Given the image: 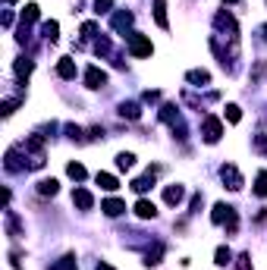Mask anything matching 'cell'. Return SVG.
<instances>
[{"label": "cell", "instance_id": "obj_1", "mask_svg": "<svg viewBox=\"0 0 267 270\" xmlns=\"http://www.w3.org/2000/svg\"><path fill=\"white\" fill-rule=\"evenodd\" d=\"M151 50H154V47H151V41H148L145 35H138V32L129 35V53H132V57H151Z\"/></svg>", "mask_w": 267, "mask_h": 270}, {"label": "cell", "instance_id": "obj_2", "mask_svg": "<svg viewBox=\"0 0 267 270\" xmlns=\"http://www.w3.org/2000/svg\"><path fill=\"white\" fill-rule=\"evenodd\" d=\"M201 135H204V141H207V145H214V141H220V135H223V126H220V120H217V117H204Z\"/></svg>", "mask_w": 267, "mask_h": 270}, {"label": "cell", "instance_id": "obj_3", "mask_svg": "<svg viewBox=\"0 0 267 270\" xmlns=\"http://www.w3.org/2000/svg\"><path fill=\"white\" fill-rule=\"evenodd\" d=\"M220 176H223V182H230L227 189H233V192H239V189H242V176H239V170H236L233 164L220 167Z\"/></svg>", "mask_w": 267, "mask_h": 270}, {"label": "cell", "instance_id": "obj_4", "mask_svg": "<svg viewBox=\"0 0 267 270\" xmlns=\"http://www.w3.org/2000/svg\"><path fill=\"white\" fill-rule=\"evenodd\" d=\"M104 82H107L104 69H97V66H88L85 69V85H88V88H104Z\"/></svg>", "mask_w": 267, "mask_h": 270}, {"label": "cell", "instance_id": "obj_5", "mask_svg": "<svg viewBox=\"0 0 267 270\" xmlns=\"http://www.w3.org/2000/svg\"><path fill=\"white\" fill-rule=\"evenodd\" d=\"M73 204H79L82 210H91V207H94V198H91L88 189H76V192H73Z\"/></svg>", "mask_w": 267, "mask_h": 270}, {"label": "cell", "instance_id": "obj_6", "mask_svg": "<svg viewBox=\"0 0 267 270\" xmlns=\"http://www.w3.org/2000/svg\"><path fill=\"white\" fill-rule=\"evenodd\" d=\"M101 210H104V214H107V217H120V214H123V210H126V204L120 201V198H107V201L101 204Z\"/></svg>", "mask_w": 267, "mask_h": 270}, {"label": "cell", "instance_id": "obj_7", "mask_svg": "<svg viewBox=\"0 0 267 270\" xmlns=\"http://www.w3.org/2000/svg\"><path fill=\"white\" fill-rule=\"evenodd\" d=\"M57 76H60V79H76V60L63 57V60L57 63Z\"/></svg>", "mask_w": 267, "mask_h": 270}, {"label": "cell", "instance_id": "obj_8", "mask_svg": "<svg viewBox=\"0 0 267 270\" xmlns=\"http://www.w3.org/2000/svg\"><path fill=\"white\" fill-rule=\"evenodd\" d=\"M154 173H157V167H154V170H148V176H142V179H135L132 182V189L138 192V195H145L151 186H154Z\"/></svg>", "mask_w": 267, "mask_h": 270}, {"label": "cell", "instance_id": "obj_9", "mask_svg": "<svg viewBox=\"0 0 267 270\" xmlns=\"http://www.w3.org/2000/svg\"><path fill=\"white\" fill-rule=\"evenodd\" d=\"M135 214L142 217V220H154V214H157V207H154V201H145V198H142V201L135 204Z\"/></svg>", "mask_w": 267, "mask_h": 270}, {"label": "cell", "instance_id": "obj_10", "mask_svg": "<svg viewBox=\"0 0 267 270\" xmlns=\"http://www.w3.org/2000/svg\"><path fill=\"white\" fill-rule=\"evenodd\" d=\"M164 198H167V204H179L182 198H186V192H182V186H167Z\"/></svg>", "mask_w": 267, "mask_h": 270}, {"label": "cell", "instance_id": "obj_11", "mask_svg": "<svg viewBox=\"0 0 267 270\" xmlns=\"http://www.w3.org/2000/svg\"><path fill=\"white\" fill-rule=\"evenodd\" d=\"M97 186L107 189V192H117L120 182H117V176H110V173H97Z\"/></svg>", "mask_w": 267, "mask_h": 270}, {"label": "cell", "instance_id": "obj_12", "mask_svg": "<svg viewBox=\"0 0 267 270\" xmlns=\"http://www.w3.org/2000/svg\"><path fill=\"white\" fill-rule=\"evenodd\" d=\"M154 19L161 28H167V0H154Z\"/></svg>", "mask_w": 267, "mask_h": 270}, {"label": "cell", "instance_id": "obj_13", "mask_svg": "<svg viewBox=\"0 0 267 270\" xmlns=\"http://www.w3.org/2000/svg\"><path fill=\"white\" fill-rule=\"evenodd\" d=\"M57 186H60L57 179H41L38 182V195H57Z\"/></svg>", "mask_w": 267, "mask_h": 270}, {"label": "cell", "instance_id": "obj_14", "mask_svg": "<svg viewBox=\"0 0 267 270\" xmlns=\"http://www.w3.org/2000/svg\"><path fill=\"white\" fill-rule=\"evenodd\" d=\"M76 254H66V258H60L57 264H50V270H76Z\"/></svg>", "mask_w": 267, "mask_h": 270}, {"label": "cell", "instance_id": "obj_15", "mask_svg": "<svg viewBox=\"0 0 267 270\" xmlns=\"http://www.w3.org/2000/svg\"><path fill=\"white\" fill-rule=\"evenodd\" d=\"M120 113H123L126 120H138V117H142V110H138V104H135V101H129V104H123V107H120Z\"/></svg>", "mask_w": 267, "mask_h": 270}, {"label": "cell", "instance_id": "obj_16", "mask_svg": "<svg viewBox=\"0 0 267 270\" xmlns=\"http://www.w3.org/2000/svg\"><path fill=\"white\" fill-rule=\"evenodd\" d=\"M255 195L258 198H267V170H261L258 179H255Z\"/></svg>", "mask_w": 267, "mask_h": 270}, {"label": "cell", "instance_id": "obj_17", "mask_svg": "<svg viewBox=\"0 0 267 270\" xmlns=\"http://www.w3.org/2000/svg\"><path fill=\"white\" fill-rule=\"evenodd\" d=\"M41 32H44L47 41H57V38H60V25H57V22H44V25H41Z\"/></svg>", "mask_w": 267, "mask_h": 270}, {"label": "cell", "instance_id": "obj_18", "mask_svg": "<svg viewBox=\"0 0 267 270\" xmlns=\"http://www.w3.org/2000/svg\"><path fill=\"white\" fill-rule=\"evenodd\" d=\"M129 22H132V13H126V10L114 13V28H126Z\"/></svg>", "mask_w": 267, "mask_h": 270}, {"label": "cell", "instance_id": "obj_19", "mask_svg": "<svg viewBox=\"0 0 267 270\" xmlns=\"http://www.w3.org/2000/svg\"><path fill=\"white\" fill-rule=\"evenodd\" d=\"M186 79H189V82H195V85H207V82H210V76L204 73V69H192Z\"/></svg>", "mask_w": 267, "mask_h": 270}, {"label": "cell", "instance_id": "obj_20", "mask_svg": "<svg viewBox=\"0 0 267 270\" xmlns=\"http://www.w3.org/2000/svg\"><path fill=\"white\" fill-rule=\"evenodd\" d=\"M66 173H69V176H73L76 182H82V179H85V176H88V173H85V167H82V164H69V167H66Z\"/></svg>", "mask_w": 267, "mask_h": 270}, {"label": "cell", "instance_id": "obj_21", "mask_svg": "<svg viewBox=\"0 0 267 270\" xmlns=\"http://www.w3.org/2000/svg\"><path fill=\"white\" fill-rule=\"evenodd\" d=\"M135 164V154H129V151H123V154H117V167L120 170H129Z\"/></svg>", "mask_w": 267, "mask_h": 270}, {"label": "cell", "instance_id": "obj_22", "mask_svg": "<svg viewBox=\"0 0 267 270\" xmlns=\"http://www.w3.org/2000/svg\"><path fill=\"white\" fill-rule=\"evenodd\" d=\"M13 69H16V76H29L32 73V60H25V57H22V60H16Z\"/></svg>", "mask_w": 267, "mask_h": 270}, {"label": "cell", "instance_id": "obj_23", "mask_svg": "<svg viewBox=\"0 0 267 270\" xmlns=\"http://www.w3.org/2000/svg\"><path fill=\"white\" fill-rule=\"evenodd\" d=\"M230 258H233V251L220 245V248H217V264H220V267H227V264H230Z\"/></svg>", "mask_w": 267, "mask_h": 270}, {"label": "cell", "instance_id": "obj_24", "mask_svg": "<svg viewBox=\"0 0 267 270\" xmlns=\"http://www.w3.org/2000/svg\"><path fill=\"white\" fill-rule=\"evenodd\" d=\"M35 19H38V7H35V4H29V7L22 10V22H35Z\"/></svg>", "mask_w": 267, "mask_h": 270}, {"label": "cell", "instance_id": "obj_25", "mask_svg": "<svg viewBox=\"0 0 267 270\" xmlns=\"http://www.w3.org/2000/svg\"><path fill=\"white\" fill-rule=\"evenodd\" d=\"M110 4H114V0H94V13L97 16H101V13H110Z\"/></svg>", "mask_w": 267, "mask_h": 270}, {"label": "cell", "instance_id": "obj_26", "mask_svg": "<svg viewBox=\"0 0 267 270\" xmlns=\"http://www.w3.org/2000/svg\"><path fill=\"white\" fill-rule=\"evenodd\" d=\"M239 117H242V113H239V107L230 104V107H227V120H230V123H239Z\"/></svg>", "mask_w": 267, "mask_h": 270}, {"label": "cell", "instance_id": "obj_27", "mask_svg": "<svg viewBox=\"0 0 267 270\" xmlns=\"http://www.w3.org/2000/svg\"><path fill=\"white\" fill-rule=\"evenodd\" d=\"M255 148H258L261 154H267V135H255Z\"/></svg>", "mask_w": 267, "mask_h": 270}, {"label": "cell", "instance_id": "obj_28", "mask_svg": "<svg viewBox=\"0 0 267 270\" xmlns=\"http://www.w3.org/2000/svg\"><path fill=\"white\" fill-rule=\"evenodd\" d=\"M94 32H97V25H94V22H85V25H82V35H85V38H91Z\"/></svg>", "mask_w": 267, "mask_h": 270}, {"label": "cell", "instance_id": "obj_29", "mask_svg": "<svg viewBox=\"0 0 267 270\" xmlns=\"http://www.w3.org/2000/svg\"><path fill=\"white\" fill-rule=\"evenodd\" d=\"M94 270H114V267H110V264H97Z\"/></svg>", "mask_w": 267, "mask_h": 270}, {"label": "cell", "instance_id": "obj_30", "mask_svg": "<svg viewBox=\"0 0 267 270\" xmlns=\"http://www.w3.org/2000/svg\"><path fill=\"white\" fill-rule=\"evenodd\" d=\"M261 32H264V41H267V25H264V28H261Z\"/></svg>", "mask_w": 267, "mask_h": 270}, {"label": "cell", "instance_id": "obj_31", "mask_svg": "<svg viewBox=\"0 0 267 270\" xmlns=\"http://www.w3.org/2000/svg\"><path fill=\"white\" fill-rule=\"evenodd\" d=\"M227 4H239V0H227Z\"/></svg>", "mask_w": 267, "mask_h": 270}, {"label": "cell", "instance_id": "obj_32", "mask_svg": "<svg viewBox=\"0 0 267 270\" xmlns=\"http://www.w3.org/2000/svg\"><path fill=\"white\" fill-rule=\"evenodd\" d=\"M10 4H13V0H10Z\"/></svg>", "mask_w": 267, "mask_h": 270}]
</instances>
